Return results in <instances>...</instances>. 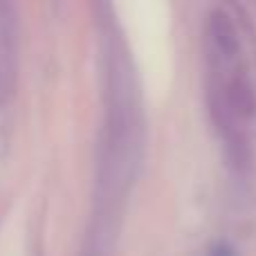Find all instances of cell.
<instances>
[{"label":"cell","instance_id":"6da1fadb","mask_svg":"<svg viewBox=\"0 0 256 256\" xmlns=\"http://www.w3.org/2000/svg\"><path fill=\"white\" fill-rule=\"evenodd\" d=\"M18 70V18L16 7L0 2V102L7 99L16 84Z\"/></svg>","mask_w":256,"mask_h":256},{"label":"cell","instance_id":"7a4b0ae2","mask_svg":"<svg viewBox=\"0 0 256 256\" xmlns=\"http://www.w3.org/2000/svg\"><path fill=\"white\" fill-rule=\"evenodd\" d=\"M207 38L212 43V50L216 56L220 58H232L238 50V36L232 25V20L227 18V14L222 12H212L207 18Z\"/></svg>","mask_w":256,"mask_h":256},{"label":"cell","instance_id":"3957f363","mask_svg":"<svg viewBox=\"0 0 256 256\" xmlns=\"http://www.w3.org/2000/svg\"><path fill=\"white\" fill-rule=\"evenodd\" d=\"M209 256H234V254H232L230 248H216Z\"/></svg>","mask_w":256,"mask_h":256}]
</instances>
